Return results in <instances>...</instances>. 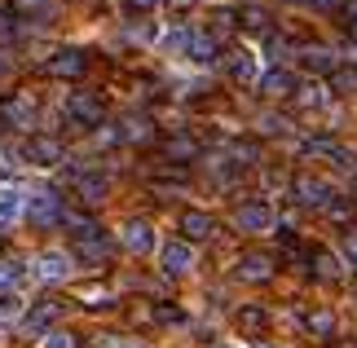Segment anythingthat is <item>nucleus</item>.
I'll use <instances>...</instances> for the list:
<instances>
[{"instance_id": "e433bc0d", "label": "nucleus", "mask_w": 357, "mask_h": 348, "mask_svg": "<svg viewBox=\"0 0 357 348\" xmlns=\"http://www.w3.org/2000/svg\"><path fill=\"white\" fill-rule=\"evenodd\" d=\"M216 348H238V344H216Z\"/></svg>"}, {"instance_id": "423d86ee", "label": "nucleus", "mask_w": 357, "mask_h": 348, "mask_svg": "<svg viewBox=\"0 0 357 348\" xmlns=\"http://www.w3.org/2000/svg\"><path fill=\"white\" fill-rule=\"evenodd\" d=\"M18 155H22V163H31V168H58V163L66 159V150H62V142L58 137H26V142L18 146Z\"/></svg>"}, {"instance_id": "9d476101", "label": "nucleus", "mask_w": 357, "mask_h": 348, "mask_svg": "<svg viewBox=\"0 0 357 348\" xmlns=\"http://www.w3.org/2000/svg\"><path fill=\"white\" fill-rule=\"evenodd\" d=\"M159 269L168 273V278L195 273V247H190V243H163L159 247Z\"/></svg>"}, {"instance_id": "7ed1b4c3", "label": "nucleus", "mask_w": 357, "mask_h": 348, "mask_svg": "<svg viewBox=\"0 0 357 348\" xmlns=\"http://www.w3.org/2000/svg\"><path fill=\"white\" fill-rule=\"evenodd\" d=\"M26 220L40 229H49V225H62L66 220V207H62V194L58 190H49V186H36V190H26Z\"/></svg>"}, {"instance_id": "4be33fe9", "label": "nucleus", "mask_w": 357, "mask_h": 348, "mask_svg": "<svg viewBox=\"0 0 357 348\" xmlns=\"http://www.w3.org/2000/svg\"><path fill=\"white\" fill-rule=\"evenodd\" d=\"M234 273L243 278V282H265V278L273 273V260L269 256H243Z\"/></svg>"}, {"instance_id": "393cba45", "label": "nucleus", "mask_w": 357, "mask_h": 348, "mask_svg": "<svg viewBox=\"0 0 357 348\" xmlns=\"http://www.w3.org/2000/svg\"><path fill=\"white\" fill-rule=\"evenodd\" d=\"M340 273H344L340 256H331V252H318V256H313V278H318V282H335Z\"/></svg>"}, {"instance_id": "20e7f679", "label": "nucleus", "mask_w": 357, "mask_h": 348, "mask_svg": "<svg viewBox=\"0 0 357 348\" xmlns=\"http://www.w3.org/2000/svg\"><path fill=\"white\" fill-rule=\"evenodd\" d=\"M273 225H278V212H273V203L269 199H247L238 203V212H234V229L238 234H269Z\"/></svg>"}, {"instance_id": "f704fd0d", "label": "nucleus", "mask_w": 357, "mask_h": 348, "mask_svg": "<svg viewBox=\"0 0 357 348\" xmlns=\"http://www.w3.org/2000/svg\"><path fill=\"white\" fill-rule=\"evenodd\" d=\"M199 0H172V9H195Z\"/></svg>"}, {"instance_id": "2eb2a0df", "label": "nucleus", "mask_w": 357, "mask_h": 348, "mask_svg": "<svg viewBox=\"0 0 357 348\" xmlns=\"http://www.w3.org/2000/svg\"><path fill=\"white\" fill-rule=\"evenodd\" d=\"M58 317H62V300H36L31 313L22 317V331H26V335H40V331L53 326Z\"/></svg>"}, {"instance_id": "2f4dec72", "label": "nucleus", "mask_w": 357, "mask_h": 348, "mask_svg": "<svg viewBox=\"0 0 357 348\" xmlns=\"http://www.w3.org/2000/svg\"><path fill=\"white\" fill-rule=\"evenodd\" d=\"M18 291H0V313H18Z\"/></svg>"}, {"instance_id": "1a4fd4ad", "label": "nucleus", "mask_w": 357, "mask_h": 348, "mask_svg": "<svg viewBox=\"0 0 357 348\" xmlns=\"http://www.w3.org/2000/svg\"><path fill=\"white\" fill-rule=\"evenodd\" d=\"M216 53H221V49H216V36H212V31H199V27L190 31V27H185V45H181V58H185V62L212 66Z\"/></svg>"}, {"instance_id": "7c9ffc66", "label": "nucleus", "mask_w": 357, "mask_h": 348, "mask_svg": "<svg viewBox=\"0 0 357 348\" xmlns=\"http://www.w3.org/2000/svg\"><path fill=\"white\" fill-rule=\"evenodd\" d=\"M163 5V0H123V9H128V13H155Z\"/></svg>"}, {"instance_id": "f3484780", "label": "nucleus", "mask_w": 357, "mask_h": 348, "mask_svg": "<svg viewBox=\"0 0 357 348\" xmlns=\"http://www.w3.org/2000/svg\"><path fill=\"white\" fill-rule=\"evenodd\" d=\"M256 89H260V97H287V93H296V75L287 71V66H269V71L256 80Z\"/></svg>"}, {"instance_id": "a211bd4d", "label": "nucleus", "mask_w": 357, "mask_h": 348, "mask_svg": "<svg viewBox=\"0 0 357 348\" xmlns=\"http://www.w3.org/2000/svg\"><path fill=\"white\" fill-rule=\"evenodd\" d=\"M300 66H305V71H313V75H331L335 66H340V58L331 49H322V45H309L305 53H300Z\"/></svg>"}, {"instance_id": "dca6fc26", "label": "nucleus", "mask_w": 357, "mask_h": 348, "mask_svg": "<svg viewBox=\"0 0 357 348\" xmlns=\"http://www.w3.org/2000/svg\"><path fill=\"white\" fill-rule=\"evenodd\" d=\"M300 150H305V155H318V159H331L335 168H353V163H357L349 146H340V142H326V137H313V142H305Z\"/></svg>"}, {"instance_id": "f8f14e48", "label": "nucleus", "mask_w": 357, "mask_h": 348, "mask_svg": "<svg viewBox=\"0 0 357 348\" xmlns=\"http://www.w3.org/2000/svg\"><path fill=\"white\" fill-rule=\"evenodd\" d=\"M115 186V176L111 172H102V168H84L75 176V190H79V199H89V203H102L106 194H111Z\"/></svg>"}, {"instance_id": "6ab92c4d", "label": "nucleus", "mask_w": 357, "mask_h": 348, "mask_svg": "<svg viewBox=\"0 0 357 348\" xmlns=\"http://www.w3.org/2000/svg\"><path fill=\"white\" fill-rule=\"evenodd\" d=\"M31 273V264L18 260V256H0V291H18Z\"/></svg>"}, {"instance_id": "a878e982", "label": "nucleus", "mask_w": 357, "mask_h": 348, "mask_svg": "<svg viewBox=\"0 0 357 348\" xmlns=\"http://www.w3.org/2000/svg\"><path fill=\"white\" fill-rule=\"evenodd\" d=\"M31 97H9V102H0V115L9 123H31Z\"/></svg>"}, {"instance_id": "4c0bfd02", "label": "nucleus", "mask_w": 357, "mask_h": 348, "mask_svg": "<svg viewBox=\"0 0 357 348\" xmlns=\"http://www.w3.org/2000/svg\"><path fill=\"white\" fill-rule=\"evenodd\" d=\"M353 40H357V18H353Z\"/></svg>"}, {"instance_id": "c756f323", "label": "nucleus", "mask_w": 357, "mask_h": 348, "mask_svg": "<svg viewBox=\"0 0 357 348\" xmlns=\"http://www.w3.org/2000/svg\"><path fill=\"white\" fill-rule=\"evenodd\" d=\"M40 348H75V335H66V331H49V335L40 340Z\"/></svg>"}, {"instance_id": "ddd939ff", "label": "nucleus", "mask_w": 357, "mask_h": 348, "mask_svg": "<svg viewBox=\"0 0 357 348\" xmlns=\"http://www.w3.org/2000/svg\"><path fill=\"white\" fill-rule=\"evenodd\" d=\"M181 234H185L181 243H190V247H195V243H208L212 234H216V216H212V212H199V207H190V212L181 216Z\"/></svg>"}, {"instance_id": "473e14b6", "label": "nucleus", "mask_w": 357, "mask_h": 348, "mask_svg": "<svg viewBox=\"0 0 357 348\" xmlns=\"http://www.w3.org/2000/svg\"><path fill=\"white\" fill-rule=\"evenodd\" d=\"M344 256L357 264V225H349V229H344Z\"/></svg>"}, {"instance_id": "4468645a", "label": "nucleus", "mask_w": 357, "mask_h": 348, "mask_svg": "<svg viewBox=\"0 0 357 348\" xmlns=\"http://www.w3.org/2000/svg\"><path fill=\"white\" fill-rule=\"evenodd\" d=\"M26 216V190L22 186H0V229L18 225Z\"/></svg>"}, {"instance_id": "412c9836", "label": "nucleus", "mask_w": 357, "mask_h": 348, "mask_svg": "<svg viewBox=\"0 0 357 348\" xmlns=\"http://www.w3.org/2000/svg\"><path fill=\"white\" fill-rule=\"evenodd\" d=\"M296 106H300V110H322V106H331V89H322L318 80L296 84Z\"/></svg>"}, {"instance_id": "c85d7f7f", "label": "nucleus", "mask_w": 357, "mask_h": 348, "mask_svg": "<svg viewBox=\"0 0 357 348\" xmlns=\"http://www.w3.org/2000/svg\"><path fill=\"white\" fill-rule=\"evenodd\" d=\"M265 322H269V313L260 304H243L238 309V326H265Z\"/></svg>"}, {"instance_id": "f03ea898", "label": "nucleus", "mask_w": 357, "mask_h": 348, "mask_svg": "<svg viewBox=\"0 0 357 348\" xmlns=\"http://www.w3.org/2000/svg\"><path fill=\"white\" fill-rule=\"evenodd\" d=\"M62 115H66V123H75V128H98V123H106V102L93 89H75L62 102Z\"/></svg>"}, {"instance_id": "b1692460", "label": "nucleus", "mask_w": 357, "mask_h": 348, "mask_svg": "<svg viewBox=\"0 0 357 348\" xmlns=\"http://www.w3.org/2000/svg\"><path fill=\"white\" fill-rule=\"evenodd\" d=\"M305 322H309V335H313V340H331V335H335V313H331V309H313Z\"/></svg>"}, {"instance_id": "f257e3e1", "label": "nucleus", "mask_w": 357, "mask_h": 348, "mask_svg": "<svg viewBox=\"0 0 357 348\" xmlns=\"http://www.w3.org/2000/svg\"><path fill=\"white\" fill-rule=\"evenodd\" d=\"M75 225V256L84 269H98L111 256V239H102V225L98 220H71Z\"/></svg>"}, {"instance_id": "c9c22d12", "label": "nucleus", "mask_w": 357, "mask_h": 348, "mask_svg": "<svg viewBox=\"0 0 357 348\" xmlns=\"http://www.w3.org/2000/svg\"><path fill=\"white\" fill-rule=\"evenodd\" d=\"M9 71V58H0V75H5Z\"/></svg>"}, {"instance_id": "9b49d317", "label": "nucleus", "mask_w": 357, "mask_h": 348, "mask_svg": "<svg viewBox=\"0 0 357 348\" xmlns=\"http://www.w3.org/2000/svg\"><path fill=\"white\" fill-rule=\"evenodd\" d=\"M84 66H89V53H84V49H58V53L45 62V71H49L53 80H75V75H84Z\"/></svg>"}, {"instance_id": "72a5a7b5", "label": "nucleus", "mask_w": 357, "mask_h": 348, "mask_svg": "<svg viewBox=\"0 0 357 348\" xmlns=\"http://www.w3.org/2000/svg\"><path fill=\"white\" fill-rule=\"evenodd\" d=\"M98 348H142V344H137V340H119V335H106Z\"/></svg>"}, {"instance_id": "39448f33", "label": "nucleus", "mask_w": 357, "mask_h": 348, "mask_svg": "<svg viewBox=\"0 0 357 348\" xmlns=\"http://www.w3.org/2000/svg\"><path fill=\"white\" fill-rule=\"evenodd\" d=\"M291 199L300 207H335V186L322 181V176H313V172H300L291 181Z\"/></svg>"}, {"instance_id": "cd10ccee", "label": "nucleus", "mask_w": 357, "mask_h": 348, "mask_svg": "<svg viewBox=\"0 0 357 348\" xmlns=\"http://www.w3.org/2000/svg\"><path fill=\"white\" fill-rule=\"evenodd\" d=\"M331 89L357 93V66H335V71H331Z\"/></svg>"}, {"instance_id": "0eeeda50", "label": "nucleus", "mask_w": 357, "mask_h": 348, "mask_svg": "<svg viewBox=\"0 0 357 348\" xmlns=\"http://www.w3.org/2000/svg\"><path fill=\"white\" fill-rule=\"evenodd\" d=\"M119 247L123 252H132V256H146V252H155L159 247V234H155V225L150 220H128V225H119Z\"/></svg>"}, {"instance_id": "5701e85b", "label": "nucleus", "mask_w": 357, "mask_h": 348, "mask_svg": "<svg viewBox=\"0 0 357 348\" xmlns=\"http://www.w3.org/2000/svg\"><path fill=\"white\" fill-rule=\"evenodd\" d=\"M229 75L243 80V84L260 80V71H256V53H252V49H234V58H229Z\"/></svg>"}, {"instance_id": "bb28decb", "label": "nucleus", "mask_w": 357, "mask_h": 348, "mask_svg": "<svg viewBox=\"0 0 357 348\" xmlns=\"http://www.w3.org/2000/svg\"><path fill=\"white\" fill-rule=\"evenodd\" d=\"M22 168V155L18 150H0V186H13V172Z\"/></svg>"}, {"instance_id": "6e6552de", "label": "nucleus", "mask_w": 357, "mask_h": 348, "mask_svg": "<svg viewBox=\"0 0 357 348\" xmlns=\"http://www.w3.org/2000/svg\"><path fill=\"white\" fill-rule=\"evenodd\" d=\"M71 269H75V264H71V256H66V252H58V247H49V252H40V256L31 260V273L40 278V282H53V287H58V282H66V278H71Z\"/></svg>"}, {"instance_id": "aec40b11", "label": "nucleus", "mask_w": 357, "mask_h": 348, "mask_svg": "<svg viewBox=\"0 0 357 348\" xmlns=\"http://www.w3.org/2000/svg\"><path fill=\"white\" fill-rule=\"evenodd\" d=\"M13 18H26V22H49L53 13H58V5L53 0H13Z\"/></svg>"}]
</instances>
